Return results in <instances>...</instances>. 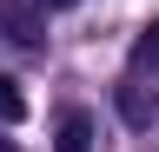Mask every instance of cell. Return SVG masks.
Instances as JSON below:
<instances>
[{"label":"cell","mask_w":159,"mask_h":152,"mask_svg":"<svg viewBox=\"0 0 159 152\" xmlns=\"http://www.w3.org/2000/svg\"><path fill=\"white\" fill-rule=\"evenodd\" d=\"M0 33H7L13 46H40L47 40V20H40L27 0H0Z\"/></svg>","instance_id":"cell-1"},{"label":"cell","mask_w":159,"mask_h":152,"mask_svg":"<svg viewBox=\"0 0 159 152\" xmlns=\"http://www.w3.org/2000/svg\"><path fill=\"white\" fill-rule=\"evenodd\" d=\"M53 152H93V112H86V106H66V112H60Z\"/></svg>","instance_id":"cell-2"},{"label":"cell","mask_w":159,"mask_h":152,"mask_svg":"<svg viewBox=\"0 0 159 152\" xmlns=\"http://www.w3.org/2000/svg\"><path fill=\"white\" fill-rule=\"evenodd\" d=\"M20 119H27V93L13 73H0V126H20Z\"/></svg>","instance_id":"cell-3"},{"label":"cell","mask_w":159,"mask_h":152,"mask_svg":"<svg viewBox=\"0 0 159 152\" xmlns=\"http://www.w3.org/2000/svg\"><path fill=\"white\" fill-rule=\"evenodd\" d=\"M119 112H126V126H152V99L139 86H119Z\"/></svg>","instance_id":"cell-4"},{"label":"cell","mask_w":159,"mask_h":152,"mask_svg":"<svg viewBox=\"0 0 159 152\" xmlns=\"http://www.w3.org/2000/svg\"><path fill=\"white\" fill-rule=\"evenodd\" d=\"M133 66H146V73H159V20L133 40Z\"/></svg>","instance_id":"cell-5"},{"label":"cell","mask_w":159,"mask_h":152,"mask_svg":"<svg viewBox=\"0 0 159 152\" xmlns=\"http://www.w3.org/2000/svg\"><path fill=\"white\" fill-rule=\"evenodd\" d=\"M40 7H80V0H40Z\"/></svg>","instance_id":"cell-6"}]
</instances>
